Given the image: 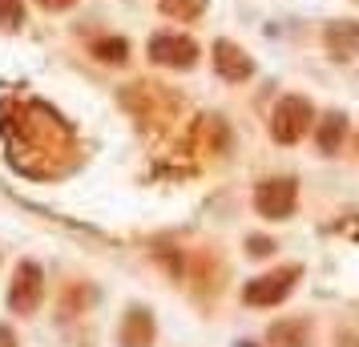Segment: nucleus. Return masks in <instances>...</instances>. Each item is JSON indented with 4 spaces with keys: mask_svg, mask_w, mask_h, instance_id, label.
<instances>
[{
    "mask_svg": "<svg viewBox=\"0 0 359 347\" xmlns=\"http://www.w3.org/2000/svg\"><path fill=\"white\" fill-rule=\"evenodd\" d=\"M311 121H315V105L307 97H299V93H287L271 114V137L278 146H294V142H303Z\"/></svg>",
    "mask_w": 359,
    "mask_h": 347,
    "instance_id": "1",
    "label": "nucleus"
},
{
    "mask_svg": "<svg viewBox=\"0 0 359 347\" xmlns=\"http://www.w3.org/2000/svg\"><path fill=\"white\" fill-rule=\"evenodd\" d=\"M299 275H303V266H299V263L278 266V271H271V275H259V279L246 283V287H243V299L250 303V307H278V303H283V299L294 291Z\"/></svg>",
    "mask_w": 359,
    "mask_h": 347,
    "instance_id": "2",
    "label": "nucleus"
},
{
    "mask_svg": "<svg viewBox=\"0 0 359 347\" xmlns=\"http://www.w3.org/2000/svg\"><path fill=\"white\" fill-rule=\"evenodd\" d=\"M294 202H299V182L294 178H266L255 190V210L271 222H283V218L294 215Z\"/></svg>",
    "mask_w": 359,
    "mask_h": 347,
    "instance_id": "3",
    "label": "nucleus"
},
{
    "mask_svg": "<svg viewBox=\"0 0 359 347\" xmlns=\"http://www.w3.org/2000/svg\"><path fill=\"white\" fill-rule=\"evenodd\" d=\"M149 61L165 65V69H194L198 45L182 33H158V36H149Z\"/></svg>",
    "mask_w": 359,
    "mask_h": 347,
    "instance_id": "4",
    "label": "nucleus"
},
{
    "mask_svg": "<svg viewBox=\"0 0 359 347\" xmlns=\"http://www.w3.org/2000/svg\"><path fill=\"white\" fill-rule=\"evenodd\" d=\"M41 295H45V279H41V266L36 263H25L17 266V279L8 287V307L17 315H33L41 307Z\"/></svg>",
    "mask_w": 359,
    "mask_h": 347,
    "instance_id": "5",
    "label": "nucleus"
},
{
    "mask_svg": "<svg viewBox=\"0 0 359 347\" xmlns=\"http://www.w3.org/2000/svg\"><path fill=\"white\" fill-rule=\"evenodd\" d=\"M214 69H218V77L222 81H246V77H255V61H250V53L238 49L234 41H214Z\"/></svg>",
    "mask_w": 359,
    "mask_h": 347,
    "instance_id": "6",
    "label": "nucleus"
},
{
    "mask_svg": "<svg viewBox=\"0 0 359 347\" xmlns=\"http://www.w3.org/2000/svg\"><path fill=\"white\" fill-rule=\"evenodd\" d=\"M323 45L335 61L359 57V20H331L323 29Z\"/></svg>",
    "mask_w": 359,
    "mask_h": 347,
    "instance_id": "7",
    "label": "nucleus"
},
{
    "mask_svg": "<svg viewBox=\"0 0 359 347\" xmlns=\"http://www.w3.org/2000/svg\"><path fill=\"white\" fill-rule=\"evenodd\" d=\"M154 343V315L146 307H130L121 323V347H149Z\"/></svg>",
    "mask_w": 359,
    "mask_h": 347,
    "instance_id": "8",
    "label": "nucleus"
},
{
    "mask_svg": "<svg viewBox=\"0 0 359 347\" xmlns=\"http://www.w3.org/2000/svg\"><path fill=\"white\" fill-rule=\"evenodd\" d=\"M343 137H347V114H327L319 121V149L323 154H335L343 146Z\"/></svg>",
    "mask_w": 359,
    "mask_h": 347,
    "instance_id": "9",
    "label": "nucleus"
},
{
    "mask_svg": "<svg viewBox=\"0 0 359 347\" xmlns=\"http://www.w3.org/2000/svg\"><path fill=\"white\" fill-rule=\"evenodd\" d=\"M311 327L303 319H291V323H275L271 327V343L275 347H311Z\"/></svg>",
    "mask_w": 359,
    "mask_h": 347,
    "instance_id": "10",
    "label": "nucleus"
},
{
    "mask_svg": "<svg viewBox=\"0 0 359 347\" xmlns=\"http://www.w3.org/2000/svg\"><path fill=\"white\" fill-rule=\"evenodd\" d=\"M158 8L174 20H198L206 13V0H158Z\"/></svg>",
    "mask_w": 359,
    "mask_h": 347,
    "instance_id": "11",
    "label": "nucleus"
},
{
    "mask_svg": "<svg viewBox=\"0 0 359 347\" xmlns=\"http://www.w3.org/2000/svg\"><path fill=\"white\" fill-rule=\"evenodd\" d=\"M93 53H97L101 61H109V65H117V61H126V53H130V45H126L121 36H109V41H97V45H93Z\"/></svg>",
    "mask_w": 359,
    "mask_h": 347,
    "instance_id": "12",
    "label": "nucleus"
},
{
    "mask_svg": "<svg viewBox=\"0 0 359 347\" xmlns=\"http://www.w3.org/2000/svg\"><path fill=\"white\" fill-rule=\"evenodd\" d=\"M20 20H25V0H0V29H20Z\"/></svg>",
    "mask_w": 359,
    "mask_h": 347,
    "instance_id": "13",
    "label": "nucleus"
},
{
    "mask_svg": "<svg viewBox=\"0 0 359 347\" xmlns=\"http://www.w3.org/2000/svg\"><path fill=\"white\" fill-rule=\"evenodd\" d=\"M271 250H275V243H271V238H250V254H255V259L271 254Z\"/></svg>",
    "mask_w": 359,
    "mask_h": 347,
    "instance_id": "14",
    "label": "nucleus"
},
{
    "mask_svg": "<svg viewBox=\"0 0 359 347\" xmlns=\"http://www.w3.org/2000/svg\"><path fill=\"white\" fill-rule=\"evenodd\" d=\"M41 8H49V13H65V8H73L77 0H36Z\"/></svg>",
    "mask_w": 359,
    "mask_h": 347,
    "instance_id": "15",
    "label": "nucleus"
},
{
    "mask_svg": "<svg viewBox=\"0 0 359 347\" xmlns=\"http://www.w3.org/2000/svg\"><path fill=\"white\" fill-rule=\"evenodd\" d=\"M335 347H359V335H355V331H347V335L335 339Z\"/></svg>",
    "mask_w": 359,
    "mask_h": 347,
    "instance_id": "16",
    "label": "nucleus"
},
{
    "mask_svg": "<svg viewBox=\"0 0 359 347\" xmlns=\"http://www.w3.org/2000/svg\"><path fill=\"white\" fill-rule=\"evenodd\" d=\"M0 347H17V335H13V327H0Z\"/></svg>",
    "mask_w": 359,
    "mask_h": 347,
    "instance_id": "17",
    "label": "nucleus"
}]
</instances>
